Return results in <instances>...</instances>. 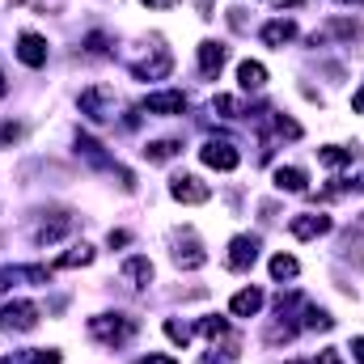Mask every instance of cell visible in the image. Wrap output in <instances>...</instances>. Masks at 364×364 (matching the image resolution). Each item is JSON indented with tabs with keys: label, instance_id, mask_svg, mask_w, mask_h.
Listing matches in <instances>:
<instances>
[{
	"label": "cell",
	"instance_id": "21",
	"mask_svg": "<svg viewBox=\"0 0 364 364\" xmlns=\"http://www.w3.org/2000/svg\"><path fill=\"white\" fill-rule=\"evenodd\" d=\"M318 161L322 166H331V170H339V166H352V149H318Z\"/></svg>",
	"mask_w": 364,
	"mask_h": 364
},
{
	"label": "cell",
	"instance_id": "20",
	"mask_svg": "<svg viewBox=\"0 0 364 364\" xmlns=\"http://www.w3.org/2000/svg\"><path fill=\"white\" fill-rule=\"evenodd\" d=\"M178 149V140H153V144H144V161H170Z\"/></svg>",
	"mask_w": 364,
	"mask_h": 364
},
{
	"label": "cell",
	"instance_id": "13",
	"mask_svg": "<svg viewBox=\"0 0 364 364\" xmlns=\"http://www.w3.org/2000/svg\"><path fill=\"white\" fill-rule=\"evenodd\" d=\"M170 64H174V60H170V51H166V47H157V55H153V60L136 64V77H144V81H157V77H166V73H170Z\"/></svg>",
	"mask_w": 364,
	"mask_h": 364
},
{
	"label": "cell",
	"instance_id": "25",
	"mask_svg": "<svg viewBox=\"0 0 364 364\" xmlns=\"http://www.w3.org/2000/svg\"><path fill=\"white\" fill-rule=\"evenodd\" d=\"M166 335H170V339H174V343H182V348H186V343H191V326H182V322H174V318H170V322H166Z\"/></svg>",
	"mask_w": 364,
	"mask_h": 364
},
{
	"label": "cell",
	"instance_id": "27",
	"mask_svg": "<svg viewBox=\"0 0 364 364\" xmlns=\"http://www.w3.org/2000/svg\"><path fill=\"white\" fill-rule=\"evenodd\" d=\"M212 110H220V114H233V110H237V102H233L229 93H216V102H212Z\"/></svg>",
	"mask_w": 364,
	"mask_h": 364
},
{
	"label": "cell",
	"instance_id": "16",
	"mask_svg": "<svg viewBox=\"0 0 364 364\" xmlns=\"http://www.w3.org/2000/svg\"><path fill=\"white\" fill-rule=\"evenodd\" d=\"M90 263H93V250L81 242V246H73L68 255H60V259H55V272H73V267H90Z\"/></svg>",
	"mask_w": 364,
	"mask_h": 364
},
{
	"label": "cell",
	"instance_id": "5",
	"mask_svg": "<svg viewBox=\"0 0 364 364\" xmlns=\"http://www.w3.org/2000/svg\"><path fill=\"white\" fill-rule=\"evenodd\" d=\"M199 157H203V166H212V170H237V161H242V153H237L233 144H225V140H208V144L199 149Z\"/></svg>",
	"mask_w": 364,
	"mask_h": 364
},
{
	"label": "cell",
	"instance_id": "33",
	"mask_svg": "<svg viewBox=\"0 0 364 364\" xmlns=\"http://www.w3.org/2000/svg\"><path fill=\"white\" fill-rule=\"evenodd\" d=\"M352 356H356V360H364V339H356V343H352Z\"/></svg>",
	"mask_w": 364,
	"mask_h": 364
},
{
	"label": "cell",
	"instance_id": "1",
	"mask_svg": "<svg viewBox=\"0 0 364 364\" xmlns=\"http://www.w3.org/2000/svg\"><path fill=\"white\" fill-rule=\"evenodd\" d=\"M132 331H136V322H132V318H119V314H114V318H110V314H106V318H90V335L97 343H106V348L127 343Z\"/></svg>",
	"mask_w": 364,
	"mask_h": 364
},
{
	"label": "cell",
	"instance_id": "18",
	"mask_svg": "<svg viewBox=\"0 0 364 364\" xmlns=\"http://www.w3.org/2000/svg\"><path fill=\"white\" fill-rule=\"evenodd\" d=\"M174 263H178L182 272H195V267H203V263H208V255H203L195 242H186V246H178V250H174Z\"/></svg>",
	"mask_w": 364,
	"mask_h": 364
},
{
	"label": "cell",
	"instance_id": "28",
	"mask_svg": "<svg viewBox=\"0 0 364 364\" xmlns=\"http://www.w3.org/2000/svg\"><path fill=\"white\" fill-rule=\"evenodd\" d=\"M60 360H64V356H60L55 348H47V352H34V356H30V364H60Z\"/></svg>",
	"mask_w": 364,
	"mask_h": 364
},
{
	"label": "cell",
	"instance_id": "7",
	"mask_svg": "<svg viewBox=\"0 0 364 364\" xmlns=\"http://www.w3.org/2000/svg\"><path fill=\"white\" fill-rule=\"evenodd\" d=\"M288 229H292V237L314 242V237L331 233V216H322V212H305V216H292V220H288Z\"/></svg>",
	"mask_w": 364,
	"mask_h": 364
},
{
	"label": "cell",
	"instance_id": "19",
	"mask_svg": "<svg viewBox=\"0 0 364 364\" xmlns=\"http://www.w3.org/2000/svg\"><path fill=\"white\" fill-rule=\"evenodd\" d=\"M68 229H73V220H68V216H60V220H51V225H43V229L34 233V242H38V246H51V242H60V237H64Z\"/></svg>",
	"mask_w": 364,
	"mask_h": 364
},
{
	"label": "cell",
	"instance_id": "12",
	"mask_svg": "<svg viewBox=\"0 0 364 364\" xmlns=\"http://www.w3.org/2000/svg\"><path fill=\"white\" fill-rule=\"evenodd\" d=\"M229 309H233L237 318H255V314L263 309V292H259V288H242V292L229 301Z\"/></svg>",
	"mask_w": 364,
	"mask_h": 364
},
{
	"label": "cell",
	"instance_id": "9",
	"mask_svg": "<svg viewBox=\"0 0 364 364\" xmlns=\"http://www.w3.org/2000/svg\"><path fill=\"white\" fill-rule=\"evenodd\" d=\"M17 60H21L26 68H43V64H47V38L21 34V38H17Z\"/></svg>",
	"mask_w": 364,
	"mask_h": 364
},
{
	"label": "cell",
	"instance_id": "17",
	"mask_svg": "<svg viewBox=\"0 0 364 364\" xmlns=\"http://www.w3.org/2000/svg\"><path fill=\"white\" fill-rule=\"evenodd\" d=\"M305 170H296V166H279V170H275V186H279V191H292V195H296V191H305Z\"/></svg>",
	"mask_w": 364,
	"mask_h": 364
},
{
	"label": "cell",
	"instance_id": "24",
	"mask_svg": "<svg viewBox=\"0 0 364 364\" xmlns=\"http://www.w3.org/2000/svg\"><path fill=\"white\" fill-rule=\"evenodd\" d=\"M199 331H203L208 339H220V335L229 331V322H225V318H203V322H199Z\"/></svg>",
	"mask_w": 364,
	"mask_h": 364
},
{
	"label": "cell",
	"instance_id": "14",
	"mask_svg": "<svg viewBox=\"0 0 364 364\" xmlns=\"http://www.w3.org/2000/svg\"><path fill=\"white\" fill-rule=\"evenodd\" d=\"M237 85H242L246 93H250V90H263V85H267V68H263L259 60H246V64L237 68Z\"/></svg>",
	"mask_w": 364,
	"mask_h": 364
},
{
	"label": "cell",
	"instance_id": "29",
	"mask_svg": "<svg viewBox=\"0 0 364 364\" xmlns=\"http://www.w3.org/2000/svg\"><path fill=\"white\" fill-rule=\"evenodd\" d=\"M140 364H178V360H174V356H161V352H149Z\"/></svg>",
	"mask_w": 364,
	"mask_h": 364
},
{
	"label": "cell",
	"instance_id": "22",
	"mask_svg": "<svg viewBox=\"0 0 364 364\" xmlns=\"http://www.w3.org/2000/svg\"><path fill=\"white\" fill-rule=\"evenodd\" d=\"M296 272H301V263H296L292 255H275V259H272V275H275V279H292Z\"/></svg>",
	"mask_w": 364,
	"mask_h": 364
},
{
	"label": "cell",
	"instance_id": "32",
	"mask_svg": "<svg viewBox=\"0 0 364 364\" xmlns=\"http://www.w3.org/2000/svg\"><path fill=\"white\" fill-rule=\"evenodd\" d=\"M144 4H149V9H174L178 0H144Z\"/></svg>",
	"mask_w": 364,
	"mask_h": 364
},
{
	"label": "cell",
	"instance_id": "2",
	"mask_svg": "<svg viewBox=\"0 0 364 364\" xmlns=\"http://www.w3.org/2000/svg\"><path fill=\"white\" fill-rule=\"evenodd\" d=\"M81 110L90 114L93 123L114 119V90H110V85H90V90L81 93Z\"/></svg>",
	"mask_w": 364,
	"mask_h": 364
},
{
	"label": "cell",
	"instance_id": "3",
	"mask_svg": "<svg viewBox=\"0 0 364 364\" xmlns=\"http://www.w3.org/2000/svg\"><path fill=\"white\" fill-rule=\"evenodd\" d=\"M0 326H4V331H34V326H38V305H30V301H9V305L0 309Z\"/></svg>",
	"mask_w": 364,
	"mask_h": 364
},
{
	"label": "cell",
	"instance_id": "4",
	"mask_svg": "<svg viewBox=\"0 0 364 364\" xmlns=\"http://www.w3.org/2000/svg\"><path fill=\"white\" fill-rule=\"evenodd\" d=\"M170 195H174L178 203H208V199H212V186L199 182L195 174H178V178H170Z\"/></svg>",
	"mask_w": 364,
	"mask_h": 364
},
{
	"label": "cell",
	"instance_id": "15",
	"mask_svg": "<svg viewBox=\"0 0 364 364\" xmlns=\"http://www.w3.org/2000/svg\"><path fill=\"white\" fill-rule=\"evenodd\" d=\"M292 38H296V26H292L288 17H284V21H267V26H263V43H267V47H284V43H292Z\"/></svg>",
	"mask_w": 364,
	"mask_h": 364
},
{
	"label": "cell",
	"instance_id": "26",
	"mask_svg": "<svg viewBox=\"0 0 364 364\" xmlns=\"http://www.w3.org/2000/svg\"><path fill=\"white\" fill-rule=\"evenodd\" d=\"M272 127H275V132H279V136H288V140H296V136H301V127H296L292 119H275Z\"/></svg>",
	"mask_w": 364,
	"mask_h": 364
},
{
	"label": "cell",
	"instance_id": "23",
	"mask_svg": "<svg viewBox=\"0 0 364 364\" xmlns=\"http://www.w3.org/2000/svg\"><path fill=\"white\" fill-rule=\"evenodd\" d=\"M305 326H309V331H331L335 318H331L326 309H305Z\"/></svg>",
	"mask_w": 364,
	"mask_h": 364
},
{
	"label": "cell",
	"instance_id": "8",
	"mask_svg": "<svg viewBox=\"0 0 364 364\" xmlns=\"http://www.w3.org/2000/svg\"><path fill=\"white\" fill-rule=\"evenodd\" d=\"M144 110H149V114H182V110H186V93L157 90V93L144 97Z\"/></svg>",
	"mask_w": 364,
	"mask_h": 364
},
{
	"label": "cell",
	"instance_id": "6",
	"mask_svg": "<svg viewBox=\"0 0 364 364\" xmlns=\"http://www.w3.org/2000/svg\"><path fill=\"white\" fill-rule=\"evenodd\" d=\"M255 259H259V237L242 233V237L229 242V272H250Z\"/></svg>",
	"mask_w": 364,
	"mask_h": 364
},
{
	"label": "cell",
	"instance_id": "31",
	"mask_svg": "<svg viewBox=\"0 0 364 364\" xmlns=\"http://www.w3.org/2000/svg\"><path fill=\"white\" fill-rule=\"evenodd\" d=\"M318 364H343V360H339V352H322V356H318Z\"/></svg>",
	"mask_w": 364,
	"mask_h": 364
},
{
	"label": "cell",
	"instance_id": "10",
	"mask_svg": "<svg viewBox=\"0 0 364 364\" xmlns=\"http://www.w3.org/2000/svg\"><path fill=\"white\" fill-rule=\"evenodd\" d=\"M225 60H229L225 43H199V68H203V77H216L225 68Z\"/></svg>",
	"mask_w": 364,
	"mask_h": 364
},
{
	"label": "cell",
	"instance_id": "35",
	"mask_svg": "<svg viewBox=\"0 0 364 364\" xmlns=\"http://www.w3.org/2000/svg\"><path fill=\"white\" fill-rule=\"evenodd\" d=\"M0 97H4V77H0Z\"/></svg>",
	"mask_w": 364,
	"mask_h": 364
},
{
	"label": "cell",
	"instance_id": "30",
	"mask_svg": "<svg viewBox=\"0 0 364 364\" xmlns=\"http://www.w3.org/2000/svg\"><path fill=\"white\" fill-rule=\"evenodd\" d=\"M127 242H132V237H127L123 229H110V246H127Z\"/></svg>",
	"mask_w": 364,
	"mask_h": 364
},
{
	"label": "cell",
	"instance_id": "11",
	"mask_svg": "<svg viewBox=\"0 0 364 364\" xmlns=\"http://www.w3.org/2000/svg\"><path fill=\"white\" fill-rule=\"evenodd\" d=\"M123 279H127L132 288H149V284H153V263H149L144 255L127 259V263H123Z\"/></svg>",
	"mask_w": 364,
	"mask_h": 364
},
{
	"label": "cell",
	"instance_id": "34",
	"mask_svg": "<svg viewBox=\"0 0 364 364\" xmlns=\"http://www.w3.org/2000/svg\"><path fill=\"white\" fill-rule=\"evenodd\" d=\"M352 106H356V110H360V114H364V90L356 93V97H352Z\"/></svg>",
	"mask_w": 364,
	"mask_h": 364
}]
</instances>
